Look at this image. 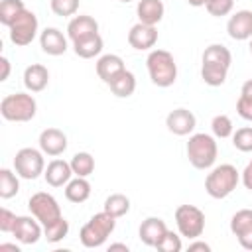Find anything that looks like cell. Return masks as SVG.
<instances>
[{
	"label": "cell",
	"mask_w": 252,
	"mask_h": 252,
	"mask_svg": "<svg viewBox=\"0 0 252 252\" xmlns=\"http://www.w3.org/2000/svg\"><path fill=\"white\" fill-rule=\"evenodd\" d=\"M146 65H148V73H150V79L156 87H161V89H167L175 83L177 79V63L173 59V55L165 49H152L148 59H146Z\"/></svg>",
	"instance_id": "obj_1"
},
{
	"label": "cell",
	"mask_w": 252,
	"mask_h": 252,
	"mask_svg": "<svg viewBox=\"0 0 252 252\" xmlns=\"http://www.w3.org/2000/svg\"><path fill=\"white\" fill-rule=\"evenodd\" d=\"M116 226V217L108 215L106 211H100L89 219L87 224H83L79 238L85 248H98L106 242V238L112 234Z\"/></svg>",
	"instance_id": "obj_2"
},
{
	"label": "cell",
	"mask_w": 252,
	"mask_h": 252,
	"mask_svg": "<svg viewBox=\"0 0 252 252\" xmlns=\"http://www.w3.org/2000/svg\"><path fill=\"white\" fill-rule=\"evenodd\" d=\"M217 156H219V146L215 142V138L211 134H205V132H199V134H193L187 142V158H189V163L197 169H209L215 165L217 161Z\"/></svg>",
	"instance_id": "obj_3"
},
{
	"label": "cell",
	"mask_w": 252,
	"mask_h": 252,
	"mask_svg": "<svg viewBox=\"0 0 252 252\" xmlns=\"http://www.w3.org/2000/svg\"><path fill=\"white\" fill-rule=\"evenodd\" d=\"M240 181V173L230 163H220L211 169V173L205 179V191L213 199H224L228 197Z\"/></svg>",
	"instance_id": "obj_4"
},
{
	"label": "cell",
	"mask_w": 252,
	"mask_h": 252,
	"mask_svg": "<svg viewBox=\"0 0 252 252\" xmlns=\"http://www.w3.org/2000/svg\"><path fill=\"white\" fill-rule=\"evenodd\" d=\"M37 112V102L28 93L6 94L0 102V114L8 122H30Z\"/></svg>",
	"instance_id": "obj_5"
},
{
	"label": "cell",
	"mask_w": 252,
	"mask_h": 252,
	"mask_svg": "<svg viewBox=\"0 0 252 252\" xmlns=\"http://www.w3.org/2000/svg\"><path fill=\"white\" fill-rule=\"evenodd\" d=\"M175 224L181 236L195 240L205 230V213L195 205H179L175 209Z\"/></svg>",
	"instance_id": "obj_6"
},
{
	"label": "cell",
	"mask_w": 252,
	"mask_h": 252,
	"mask_svg": "<svg viewBox=\"0 0 252 252\" xmlns=\"http://www.w3.org/2000/svg\"><path fill=\"white\" fill-rule=\"evenodd\" d=\"M14 169L22 179H37L45 171L43 152L35 148H22L20 152H16Z\"/></svg>",
	"instance_id": "obj_7"
},
{
	"label": "cell",
	"mask_w": 252,
	"mask_h": 252,
	"mask_svg": "<svg viewBox=\"0 0 252 252\" xmlns=\"http://www.w3.org/2000/svg\"><path fill=\"white\" fill-rule=\"evenodd\" d=\"M10 41L18 47H24V45H30L35 35H37V30H39V22H37V16L32 12V10H24L12 24H10Z\"/></svg>",
	"instance_id": "obj_8"
},
{
	"label": "cell",
	"mask_w": 252,
	"mask_h": 252,
	"mask_svg": "<svg viewBox=\"0 0 252 252\" xmlns=\"http://www.w3.org/2000/svg\"><path fill=\"white\" fill-rule=\"evenodd\" d=\"M28 209H30V213H32L43 226L63 217L57 199H55L51 193H45V191L33 193V195L30 197V201H28Z\"/></svg>",
	"instance_id": "obj_9"
},
{
	"label": "cell",
	"mask_w": 252,
	"mask_h": 252,
	"mask_svg": "<svg viewBox=\"0 0 252 252\" xmlns=\"http://www.w3.org/2000/svg\"><path fill=\"white\" fill-rule=\"evenodd\" d=\"M12 234L22 244H35L43 236V224L33 215L32 217H16Z\"/></svg>",
	"instance_id": "obj_10"
},
{
	"label": "cell",
	"mask_w": 252,
	"mask_h": 252,
	"mask_svg": "<svg viewBox=\"0 0 252 252\" xmlns=\"http://www.w3.org/2000/svg\"><path fill=\"white\" fill-rule=\"evenodd\" d=\"M230 232L244 250H252V209H240L230 219Z\"/></svg>",
	"instance_id": "obj_11"
},
{
	"label": "cell",
	"mask_w": 252,
	"mask_h": 252,
	"mask_svg": "<svg viewBox=\"0 0 252 252\" xmlns=\"http://www.w3.org/2000/svg\"><path fill=\"white\" fill-rule=\"evenodd\" d=\"M128 43L130 47H134L136 51H148L158 43V30L156 26H148V24H134L128 32Z\"/></svg>",
	"instance_id": "obj_12"
},
{
	"label": "cell",
	"mask_w": 252,
	"mask_h": 252,
	"mask_svg": "<svg viewBox=\"0 0 252 252\" xmlns=\"http://www.w3.org/2000/svg\"><path fill=\"white\" fill-rule=\"evenodd\" d=\"M165 126L171 134L175 136H187L195 130L197 126V118L191 110L187 108H173L167 116H165Z\"/></svg>",
	"instance_id": "obj_13"
},
{
	"label": "cell",
	"mask_w": 252,
	"mask_h": 252,
	"mask_svg": "<svg viewBox=\"0 0 252 252\" xmlns=\"http://www.w3.org/2000/svg\"><path fill=\"white\" fill-rule=\"evenodd\" d=\"M226 32L236 41H246L252 37V10H238L226 22Z\"/></svg>",
	"instance_id": "obj_14"
},
{
	"label": "cell",
	"mask_w": 252,
	"mask_h": 252,
	"mask_svg": "<svg viewBox=\"0 0 252 252\" xmlns=\"http://www.w3.org/2000/svg\"><path fill=\"white\" fill-rule=\"evenodd\" d=\"M39 150L51 158H57L67 150V136L59 128H45L39 134Z\"/></svg>",
	"instance_id": "obj_15"
},
{
	"label": "cell",
	"mask_w": 252,
	"mask_h": 252,
	"mask_svg": "<svg viewBox=\"0 0 252 252\" xmlns=\"http://www.w3.org/2000/svg\"><path fill=\"white\" fill-rule=\"evenodd\" d=\"M73 175H75L73 173V167L65 159H53V161H49L47 167H45V171H43V177H45L47 185H51V187H63V185H67Z\"/></svg>",
	"instance_id": "obj_16"
},
{
	"label": "cell",
	"mask_w": 252,
	"mask_h": 252,
	"mask_svg": "<svg viewBox=\"0 0 252 252\" xmlns=\"http://www.w3.org/2000/svg\"><path fill=\"white\" fill-rule=\"evenodd\" d=\"M39 45H41L43 53L57 57V55H63L67 51V37L57 28H45L39 33Z\"/></svg>",
	"instance_id": "obj_17"
},
{
	"label": "cell",
	"mask_w": 252,
	"mask_h": 252,
	"mask_svg": "<svg viewBox=\"0 0 252 252\" xmlns=\"http://www.w3.org/2000/svg\"><path fill=\"white\" fill-rule=\"evenodd\" d=\"M169 228L165 226V222L159 219V217H148L142 224H140V230H138V236L140 240L146 244V246H154L163 238V234L167 232Z\"/></svg>",
	"instance_id": "obj_18"
},
{
	"label": "cell",
	"mask_w": 252,
	"mask_h": 252,
	"mask_svg": "<svg viewBox=\"0 0 252 252\" xmlns=\"http://www.w3.org/2000/svg\"><path fill=\"white\" fill-rule=\"evenodd\" d=\"M124 61L120 55H114V53H106V55H100L98 61H96V75L100 81H104L106 85L124 71Z\"/></svg>",
	"instance_id": "obj_19"
},
{
	"label": "cell",
	"mask_w": 252,
	"mask_h": 252,
	"mask_svg": "<svg viewBox=\"0 0 252 252\" xmlns=\"http://www.w3.org/2000/svg\"><path fill=\"white\" fill-rule=\"evenodd\" d=\"M136 14H138V20L142 24L156 26V24H159L163 20L165 6H163L161 0H138Z\"/></svg>",
	"instance_id": "obj_20"
},
{
	"label": "cell",
	"mask_w": 252,
	"mask_h": 252,
	"mask_svg": "<svg viewBox=\"0 0 252 252\" xmlns=\"http://www.w3.org/2000/svg\"><path fill=\"white\" fill-rule=\"evenodd\" d=\"M98 33V22L93 16H75L71 18L69 26H67V35L71 41L83 39L87 35Z\"/></svg>",
	"instance_id": "obj_21"
},
{
	"label": "cell",
	"mask_w": 252,
	"mask_h": 252,
	"mask_svg": "<svg viewBox=\"0 0 252 252\" xmlns=\"http://www.w3.org/2000/svg\"><path fill=\"white\" fill-rule=\"evenodd\" d=\"M49 83V71L47 67L39 65V63H32L26 67L24 71V85L30 93H39L47 87Z\"/></svg>",
	"instance_id": "obj_22"
},
{
	"label": "cell",
	"mask_w": 252,
	"mask_h": 252,
	"mask_svg": "<svg viewBox=\"0 0 252 252\" xmlns=\"http://www.w3.org/2000/svg\"><path fill=\"white\" fill-rule=\"evenodd\" d=\"M232 63V55L228 51V47L220 45V43H211L205 51H203V65L209 67H219V69H230Z\"/></svg>",
	"instance_id": "obj_23"
},
{
	"label": "cell",
	"mask_w": 252,
	"mask_h": 252,
	"mask_svg": "<svg viewBox=\"0 0 252 252\" xmlns=\"http://www.w3.org/2000/svg\"><path fill=\"white\" fill-rule=\"evenodd\" d=\"M102 47H104V41H102L100 33H93V35H87L83 39L73 41V51L81 59H93V57L100 55Z\"/></svg>",
	"instance_id": "obj_24"
},
{
	"label": "cell",
	"mask_w": 252,
	"mask_h": 252,
	"mask_svg": "<svg viewBox=\"0 0 252 252\" xmlns=\"http://www.w3.org/2000/svg\"><path fill=\"white\" fill-rule=\"evenodd\" d=\"M108 87H110V91H112L114 96H118V98H128V96H132L134 91H136V77H134L132 71L124 69L120 75H116V77L108 83Z\"/></svg>",
	"instance_id": "obj_25"
},
{
	"label": "cell",
	"mask_w": 252,
	"mask_h": 252,
	"mask_svg": "<svg viewBox=\"0 0 252 252\" xmlns=\"http://www.w3.org/2000/svg\"><path fill=\"white\" fill-rule=\"evenodd\" d=\"M65 197L71 203H85L91 197V183L87 177H75L65 185Z\"/></svg>",
	"instance_id": "obj_26"
},
{
	"label": "cell",
	"mask_w": 252,
	"mask_h": 252,
	"mask_svg": "<svg viewBox=\"0 0 252 252\" xmlns=\"http://www.w3.org/2000/svg\"><path fill=\"white\" fill-rule=\"evenodd\" d=\"M20 175L14 173L8 167L0 169V197L2 199H12L14 195H18L20 191Z\"/></svg>",
	"instance_id": "obj_27"
},
{
	"label": "cell",
	"mask_w": 252,
	"mask_h": 252,
	"mask_svg": "<svg viewBox=\"0 0 252 252\" xmlns=\"http://www.w3.org/2000/svg\"><path fill=\"white\" fill-rule=\"evenodd\" d=\"M102 211H106L108 215L120 219V217H124V215L130 211V199H128L124 193H112V195L106 197Z\"/></svg>",
	"instance_id": "obj_28"
},
{
	"label": "cell",
	"mask_w": 252,
	"mask_h": 252,
	"mask_svg": "<svg viewBox=\"0 0 252 252\" xmlns=\"http://www.w3.org/2000/svg\"><path fill=\"white\" fill-rule=\"evenodd\" d=\"M69 163L73 167V173L79 177H89L94 171V158L89 152H77Z\"/></svg>",
	"instance_id": "obj_29"
},
{
	"label": "cell",
	"mask_w": 252,
	"mask_h": 252,
	"mask_svg": "<svg viewBox=\"0 0 252 252\" xmlns=\"http://www.w3.org/2000/svg\"><path fill=\"white\" fill-rule=\"evenodd\" d=\"M26 10L22 0H2L0 2V24L10 28V24Z\"/></svg>",
	"instance_id": "obj_30"
},
{
	"label": "cell",
	"mask_w": 252,
	"mask_h": 252,
	"mask_svg": "<svg viewBox=\"0 0 252 252\" xmlns=\"http://www.w3.org/2000/svg\"><path fill=\"white\" fill-rule=\"evenodd\" d=\"M67 234H69V222H67V219H63V217L43 226V236H45L47 242H59V240H63Z\"/></svg>",
	"instance_id": "obj_31"
},
{
	"label": "cell",
	"mask_w": 252,
	"mask_h": 252,
	"mask_svg": "<svg viewBox=\"0 0 252 252\" xmlns=\"http://www.w3.org/2000/svg\"><path fill=\"white\" fill-rule=\"evenodd\" d=\"M226 75H228V71H226V69L201 65V79H203L209 87H220V85L226 81Z\"/></svg>",
	"instance_id": "obj_32"
},
{
	"label": "cell",
	"mask_w": 252,
	"mask_h": 252,
	"mask_svg": "<svg viewBox=\"0 0 252 252\" xmlns=\"http://www.w3.org/2000/svg\"><path fill=\"white\" fill-rule=\"evenodd\" d=\"M211 130L217 138H228V136H232L234 126H232V120L226 114H217L211 120Z\"/></svg>",
	"instance_id": "obj_33"
},
{
	"label": "cell",
	"mask_w": 252,
	"mask_h": 252,
	"mask_svg": "<svg viewBox=\"0 0 252 252\" xmlns=\"http://www.w3.org/2000/svg\"><path fill=\"white\" fill-rule=\"evenodd\" d=\"M232 146L238 152H252V126H244L232 132Z\"/></svg>",
	"instance_id": "obj_34"
},
{
	"label": "cell",
	"mask_w": 252,
	"mask_h": 252,
	"mask_svg": "<svg viewBox=\"0 0 252 252\" xmlns=\"http://www.w3.org/2000/svg\"><path fill=\"white\" fill-rule=\"evenodd\" d=\"M49 6H51V12L55 16L69 18V16H75L77 14L79 0H49Z\"/></svg>",
	"instance_id": "obj_35"
},
{
	"label": "cell",
	"mask_w": 252,
	"mask_h": 252,
	"mask_svg": "<svg viewBox=\"0 0 252 252\" xmlns=\"http://www.w3.org/2000/svg\"><path fill=\"white\" fill-rule=\"evenodd\" d=\"M205 8L211 16L220 18V16H228L234 8V0H207Z\"/></svg>",
	"instance_id": "obj_36"
},
{
	"label": "cell",
	"mask_w": 252,
	"mask_h": 252,
	"mask_svg": "<svg viewBox=\"0 0 252 252\" xmlns=\"http://www.w3.org/2000/svg\"><path fill=\"white\" fill-rule=\"evenodd\" d=\"M156 248H158L159 252H179V250L183 248L181 236H177L173 230H167V232L163 234V238L156 244Z\"/></svg>",
	"instance_id": "obj_37"
},
{
	"label": "cell",
	"mask_w": 252,
	"mask_h": 252,
	"mask_svg": "<svg viewBox=\"0 0 252 252\" xmlns=\"http://www.w3.org/2000/svg\"><path fill=\"white\" fill-rule=\"evenodd\" d=\"M236 112H238V116H240V118H244V120L252 122V98H248V96L240 94V98L236 100Z\"/></svg>",
	"instance_id": "obj_38"
},
{
	"label": "cell",
	"mask_w": 252,
	"mask_h": 252,
	"mask_svg": "<svg viewBox=\"0 0 252 252\" xmlns=\"http://www.w3.org/2000/svg\"><path fill=\"white\" fill-rule=\"evenodd\" d=\"M16 224V215L8 209H0V230L2 232H12Z\"/></svg>",
	"instance_id": "obj_39"
},
{
	"label": "cell",
	"mask_w": 252,
	"mask_h": 252,
	"mask_svg": "<svg viewBox=\"0 0 252 252\" xmlns=\"http://www.w3.org/2000/svg\"><path fill=\"white\" fill-rule=\"evenodd\" d=\"M242 183H244V187H246L248 191H252V159L248 161V165H246L244 171H242Z\"/></svg>",
	"instance_id": "obj_40"
},
{
	"label": "cell",
	"mask_w": 252,
	"mask_h": 252,
	"mask_svg": "<svg viewBox=\"0 0 252 252\" xmlns=\"http://www.w3.org/2000/svg\"><path fill=\"white\" fill-rule=\"evenodd\" d=\"M0 67H2V73H0V81H6L10 77V61L2 55L0 57Z\"/></svg>",
	"instance_id": "obj_41"
},
{
	"label": "cell",
	"mask_w": 252,
	"mask_h": 252,
	"mask_svg": "<svg viewBox=\"0 0 252 252\" xmlns=\"http://www.w3.org/2000/svg\"><path fill=\"white\" fill-rule=\"evenodd\" d=\"M197 250L209 252V250H211V246H209L207 242H201V240H197V238H195V242H191V244H189V252H197Z\"/></svg>",
	"instance_id": "obj_42"
},
{
	"label": "cell",
	"mask_w": 252,
	"mask_h": 252,
	"mask_svg": "<svg viewBox=\"0 0 252 252\" xmlns=\"http://www.w3.org/2000/svg\"><path fill=\"white\" fill-rule=\"evenodd\" d=\"M240 94H244V96L252 98V79H248V81L242 85V89H240Z\"/></svg>",
	"instance_id": "obj_43"
},
{
	"label": "cell",
	"mask_w": 252,
	"mask_h": 252,
	"mask_svg": "<svg viewBox=\"0 0 252 252\" xmlns=\"http://www.w3.org/2000/svg\"><path fill=\"white\" fill-rule=\"evenodd\" d=\"M108 250H124V252H128V246L126 244H120V242H114V244L108 246Z\"/></svg>",
	"instance_id": "obj_44"
},
{
	"label": "cell",
	"mask_w": 252,
	"mask_h": 252,
	"mask_svg": "<svg viewBox=\"0 0 252 252\" xmlns=\"http://www.w3.org/2000/svg\"><path fill=\"white\" fill-rule=\"evenodd\" d=\"M205 2H207V0H187V4H189V6H193V8L205 6Z\"/></svg>",
	"instance_id": "obj_45"
},
{
	"label": "cell",
	"mask_w": 252,
	"mask_h": 252,
	"mask_svg": "<svg viewBox=\"0 0 252 252\" xmlns=\"http://www.w3.org/2000/svg\"><path fill=\"white\" fill-rule=\"evenodd\" d=\"M0 250H18L20 252V248L16 244H0Z\"/></svg>",
	"instance_id": "obj_46"
},
{
	"label": "cell",
	"mask_w": 252,
	"mask_h": 252,
	"mask_svg": "<svg viewBox=\"0 0 252 252\" xmlns=\"http://www.w3.org/2000/svg\"><path fill=\"white\" fill-rule=\"evenodd\" d=\"M250 53H252V37H250Z\"/></svg>",
	"instance_id": "obj_47"
},
{
	"label": "cell",
	"mask_w": 252,
	"mask_h": 252,
	"mask_svg": "<svg viewBox=\"0 0 252 252\" xmlns=\"http://www.w3.org/2000/svg\"><path fill=\"white\" fill-rule=\"evenodd\" d=\"M120 2H132V0H120Z\"/></svg>",
	"instance_id": "obj_48"
}]
</instances>
